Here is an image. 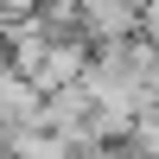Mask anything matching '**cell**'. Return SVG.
Segmentation results:
<instances>
[{
	"instance_id": "obj_3",
	"label": "cell",
	"mask_w": 159,
	"mask_h": 159,
	"mask_svg": "<svg viewBox=\"0 0 159 159\" xmlns=\"http://www.w3.org/2000/svg\"><path fill=\"white\" fill-rule=\"evenodd\" d=\"M7 7V19H25V13H38V0H0Z\"/></svg>"
},
{
	"instance_id": "obj_2",
	"label": "cell",
	"mask_w": 159,
	"mask_h": 159,
	"mask_svg": "<svg viewBox=\"0 0 159 159\" xmlns=\"http://www.w3.org/2000/svg\"><path fill=\"white\" fill-rule=\"evenodd\" d=\"M83 70H89V45H83V38H70V45H51V51H45V64H38V76H32V89H38V96L76 89V83H83Z\"/></svg>"
},
{
	"instance_id": "obj_1",
	"label": "cell",
	"mask_w": 159,
	"mask_h": 159,
	"mask_svg": "<svg viewBox=\"0 0 159 159\" xmlns=\"http://www.w3.org/2000/svg\"><path fill=\"white\" fill-rule=\"evenodd\" d=\"M140 7L147 0H83V45H121L140 38Z\"/></svg>"
}]
</instances>
